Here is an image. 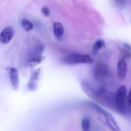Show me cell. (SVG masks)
<instances>
[{
	"instance_id": "obj_1",
	"label": "cell",
	"mask_w": 131,
	"mask_h": 131,
	"mask_svg": "<svg viewBox=\"0 0 131 131\" xmlns=\"http://www.w3.org/2000/svg\"><path fill=\"white\" fill-rule=\"evenodd\" d=\"M81 87L84 93L94 101L110 106V107H115L116 109L115 94H113L112 92H110L104 88L97 87L86 79L82 80Z\"/></svg>"
},
{
	"instance_id": "obj_2",
	"label": "cell",
	"mask_w": 131,
	"mask_h": 131,
	"mask_svg": "<svg viewBox=\"0 0 131 131\" xmlns=\"http://www.w3.org/2000/svg\"><path fill=\"white\" fill-rule=\"evenodd\" d=\"M127 87L124 85H121L118 88L115 93V105H116V110L121 113V114H126L127 109Z\"/></svg>"
},
{
	"instance_id": "obj_3",
	"label": "cell",
	"mask_w": 131,
	"mask_h": 131,
	"mask_svg": "<svg viewBox=\"0 0 131 131\" xmlns=\"http://www.w3.org/2000/svg\"><path fill=\"white\" fill-rule=\"evenodd\" d=\"M90 105L91 106V107H93L96 111V112L98 114H100L101 116V117L103 118L105 124L110 127V129L112 130V131H121V129L120 128V127L118 126L117 123L116 122L114 117H113V115L111 113L107 112V111H105L104 108H102L97 104L90 103Z\"/></svg>"
},
{
	"instance_id": "obj_4",
	"label": "cell",
	"mask_w": 131,
	"mask_h": 131,
	"mask_svg": "<svg viewBox=\"0 0 131 131\" xmlns=\"http://www.w3.org/2000/svg\"><path fill=\"white\" fill-rule=\"evenodd\" d=\"M62 61L66 64L74 65L79 64H91L93 62V58L86 54L80 53H71L63 58Z\"/></svg>"
},
{
	"instance_id": "obj_5",
	"label": "cell",
	"mask_w": 131,
	"mask_h": 131,
	"mask_svg": "<svg viewBox=\"0 0 131 131\" xmlns=\"http://www.w3.org/2000/svg\"><path fill=\"white\" fill-rule=\"evenodd\" d=\"M110 74L109 68L104 64H99L94 68V75L97 81L104 80Z\"/></svg>"
},
{
	"instance_id": "obj_6",
	"label": "cell",
	"mask_w": 131,
	"mask_h": 131,
	"mask_svg": "<svg viewBox=\"0 0 131 131\" xmlns=\"http://www.w3.org/2000/svg\"><path fill=\"white\" fill-rule=\"evenodd\" d=\"M127 63L124 58H121L117 63V76L120 81H124L127 74Z\"/></svg>"
},
{
	"instance_id": "obj_7",
	"label": "cell",
	"mask_w": 131,
	"mask_h": 131,
	"mask_svg": "<svg viewBox=\"0 0 131 131\" xmlns=\"http://www.w3.org/2000/svg\"><path fill=\"white\" fill-rule=\"evenodd\" d=\"M14 28L12 27L5 28L0 34V41L2 44H8L14 37Z\"/></svg>"
},
{
	"instance_id": "obj_8",
	"label": "cell",
	"mask_w": 131,
	"mask_h": 131,
	"mask_svg": "<svg viewBox=\"0 0 131 131\" xmlns=\"http://www.w3.org/2000/svg\"><path fill=\"white\" fill-rule=\"evenodd\" d=\"M8 75L12 87L13 88V89L17 90L19 86V74L18 70L15 68H9Z\"/></svg>"
},
{
	"instance_id": "obj_9",
	"label": "cell",
	"mask_w": 131,
	"mask_h": 131,
	"mask_svg": "<svg viewBox=\"0 0 131 131\" xmlns=\"http://www.w3.org/2000/svg\"><path fill=\"white\" fill-rule=\"evenodd\" d=\"M54 35L58 39H61L64 35V27L61 22H54L53 25Z\"/></svg>"
},
{
	"instance_id": "obj_10",
	"label": "cell",
	"mask_w": 131,
	"mask_h": 131,
	"mask_svg": "<svg viewBox=\"0 0 131 131\" xmlns=\"http://www.w3.org/2000/svg\"><path fill=\"white\" fill-rule=\"evenodd\" d=\"M21 25L23 28V29H25L27 31H29L33 29L34 28V25L31 21H30L29 20L26 19V18H23L21 21Z\"/></svg>"
},
{
	"instance_id": "obj_11",
	"label": "cell",
	"mask_w": 131,
	"mask_h": 131,
	"mask_svg": "<svg viewBox=\"0 0 131 131\" xmlns=\"http://www.w3.org/2000/svg\"><path fill=\"white\" fill-rule=\"evenodd\" d=\"M91 127V123L90 119L88 118H83L81 120V127L83 131H90Z\"/></svg>"
},
{
	"instance_id": "obj_12",
	"label": "cell",
	"mask_w": 131,
	"mask_h": 131,
	"mask_svg": "<svg viewBox=\"0 0 131 131\" xmlns=\"http://www.w3.org/2000/svg\"><path fill=\"white\" fill-rule=\"evenodd\" d=\"M104 45H105V42L103 40H101L100 39V40L96 41L95 43H94V47H93L94 51V52H97L98 51H100L104 46Z\"/></svg>"
},
{
	"instance_id": "obj_13",
	"label": "cell",
	"mask_w": 131,
	"mask_h": 131,
	"mask_svg": "<svg viewBox=\"0 0 131 131\" xmlns=\"http://www.w3.org/2000/svg\"><path fill=\"white\" fill-rule=\"evenodd\" d=\"M41 11H42V13L45 15V16H48L50 15V10L48 7H43L41 8Z\"/></svg>"
},
{
	"instance_id": "obj_14",
	"label": "cell",
	"mask_w": 131,
	"mask_h": 131,
	"mask_svg": "<svg viewBox=\"0 0 131 131\" xmlns=\"http://www.w3.org/2000/svg\"><path fill=\"white\" fill-rule=\"evenodd\" d=\"M127 104H128V107H131V88L128 93V96H127Z\"/></svg>"
},
{
	"instance_id": "obj_15",
	"label": "cell",
	"mask_w": 131,
	"mask_h": 131,
	"mask_svg": "<svg viewBox=\"0 0 131 131\" xmlns=\"http://www.w3.org/2000/svg\"><path fill=\"white\" fill-rule=\"evenodd\" d=\"M115 1H116L117 4L121 7H124V5H125V1L124 0H115Z\"/></svg>"
}]
</instances>
